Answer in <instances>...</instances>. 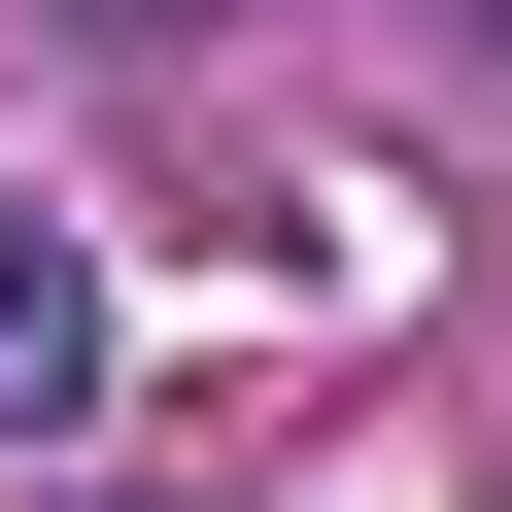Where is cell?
I'll return each instance as SVG.
<instances>
[{
    "mask_svg": "<svg viewBox=\"0 0 512 512\" xmlns=\"http://www.w3.org/2000/svg\"><path fill=\"white\" fill-rule=\"evenodd\" d=\"M69 410H103V239L0 205V444H69Z\"/></svg>",
    "mask_w": 512,
    "mask_h": 512,
    "instance_id": "1",
    "label": "cell"
}]
</instances>
